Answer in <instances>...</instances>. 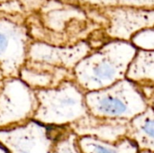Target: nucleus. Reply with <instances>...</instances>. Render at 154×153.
Listing matches in <instances>:
<instances>
[{"mask_svg": "<svg viewBox=\"0 0 154 153\" xmlns=\"http://www.w3.org/2000/svg\"><path fill=\"white\" fill-rule=\"evenodd\" d=\"M137 50L131 41L110 40L77 64L74 81L85 93L109 87L125 78Z\"/></svg>", "mask_w": 154, "mask_h": 153, "instance_id": "f257e3e1", "label": "nucleus"}, {"mask_svg": "<svg viewBox=\"0 0 154 153\" xmlns=\"http://www.w3.org/2000/svg\"><path fill=\"white\" fill-rule=\"evenodd\" d=\"M38 108L34 121L51 127H69L88 115L86 93L74 79L48 89L35 90Z\"/></svg>", "mask_w": 154, "mask_h": 153, "instance_id": "f03ea898", "label": "nucleus"}, {"mask_svg": "<svg viewBox=\"0 0 154 153\" xmlns=\"http://www.w3.org/2000/svg\"><path fill=\"white\" fill-rule=\"evenodd\" d=\"M85 100L89 115L110 119L131 121L149 107L139 87L126 78L109 87L86 93Z\"/></svg>", "mask_w": 154, "mask_h": 153, "instance_id": "7ed1b4c3", "label": "nucleus"}, {"mask_svg": "<svg viewBox=\"0 0 154 153\" xmlns=\"http://www.w3.org/2000/svg\"><path fill=\"white\" fill-rule=\"evenodd\" d=\"M38 108L35 90L19 78H5L0 83V130L10 129L33 119Z\"/></svg>", "mask_w": 154, "mask_h": 153, "instance_id": "20e7f679", "label": "nucleus"}, {"mask_svg": "<svg viewBox=\"0 0 154 153\" xmlns=\"http://www.w3.org/2000/svg\"><path fill=\"white\" fill-rule=\"evenodd\" d=\"M65 127H51L34 120L0 130V144L7 153H52L56 140Z\"/></svg>", "mask_w": 154, "mask_h": 153, "instance_id": "39448f33", "label": "nucleus"}, {"mask_svg": "<svg viewBox=\"0 0 154 153\" xmlns=\"http://www.w3.org/2000/svg\"><path fill=\"white\" fill-rule=\"evenodd\" d=\"M93 9L102 18L105 36L110 40L131 41L137 32L154 27V9L123 6Z\"/></svg>", "mask_w": 154, "mask_h": 153, "instance_id": "423d86ee", "label": "nucleus"}, {"mask_svg": "<svg viewBox=\"0 0 154 153\" xmlns=\"http://www.w3.org/2000/svg\"><path fill=\"white\" fill-rule=\"evenodd\" d=\"M27 31L22 25L0 19V77L18 78L27 61L30 47Z\"/></svg>", "mask_w": 154, "mask_h": 153, "instance_id": "0eeeda50", "label": "nucleus"}, {"mask_svg": "<svg viewBox=\"0 0 154 153\" xmlns=\"http://www.w3.org/2000/svg\"><path fill=\"white\" fill-rule=\"evenodd\" d=\"M93 51L87 41H79L69 47H54L43 42L31 43L27 60L73 71L77 64Z\"/></svg>", "mask_w": 154, "mask_h": 153, "instance_id": "6e6552de", "label": "nucleus"}, {"mask_svg": "<svg viewBox=\"0 0 154 153\" xmlns=\"http://www.w3.org/2000/svg\"><path fill=\"white\" fill-rule=\"evenodd\" d=\"M129 121L110 119L88 115L69 128L79 137L89 136L108 142H116L126 137Z\"/></svg>", "mask_w": 154, "mask_h": 153, "instance_id": "1a4fd4ad", "label": "nucleus"}, {"mask_svg": "<svg viewBox=\"0 0 154 153\" xmlns=\"http://www.w3.org/2000/svg\"><path fill=\"white\" fill-rule=\"evenodd\" d=\"M18 78L33 90L55 87L65 80L74 79L73 71L28 60L20 69Z\"/></svg>", "mask_w": 154, "mask_h": 153, "instance_id": "9d476101", "label": "nucleus"}, {"mask_svg": "<svg viewBox=\"0 0 154 153\" xmlns=\"http://www.w3.org/2000/svg\"><path fill=\"white\" fill-rule=\"evenodd\" d=\"M126 137L133 141L139 151L154 152V109L149 106L143 113L129 121Z\"/></svg>", "mask_w": 154, "mask_h": 153, "instance_id": "9b49d317", "label": "nucleus"}, {"mask_svg": "<svg viewBox=\"0 0 154 153\" xmlns=\"http://www.w3.org/2000/svg\"><path fill=\"white\" fill-rule=\"evenodd\" d=\"M125 78L142 89H154V50H138Z\"/></svg>", "mask_w": 154, "mask_h": 153, "instance_id": "f8f14e48", "label": "nucleus"}, {"mask_svg": "<svg viewBox=\"0 0 154 153\" xmlns=\"http://www.w3.org/2000/svg\"><path fill=\"white\" fill-rule=\"evenodd\" d=\"M82 153H139L136 144L127 137L116 142H108L94 137L82 136L78 139Z\"/></svg>", "mask_w": 154, "mask_h": 153, "instance_id": "ddd939ff", "label": "nucleus"}, {"mask_svg": "<svg viewBox=\"0 0 154 153\" xmlns=\"http://www.w3.org/2000/svg\"><path fill=\"white\" fill-rule=\"evenodd\" d=\"M81 4L91 8L123 6L154 9V0H83Z\"/></svg>", "mask_w": 154, "mask_h": 153, "instance_id": "4468645a", "label": "nucleus"}, {"mask_svg": "<svg viewBox=\"0 0 154 153\" xmlns=\"http://www.w3.org/2000/svg\"><path fill=\"white\" fill-rule=\"evenodd\" d=\"M79 136L69 127H65L55 142L52 153H82L78 143Z\"/></svg>", "mask_w": 154, "mask_h": 153, "instance_id": "2eb2a0df", "label": "nucleus"}, {"mask_svg": "<svg viewBox=\"0 0 154 153\" xmlns=\"http://www.w3.org/2000/svg\"><path fill=\"white\" fill-rule=\"evenodd\" d=\"M131 42L138 50H154V27L137 32L133 36Z\"/></svg>", "mask_w": 154, "mask_h": 153, "instance_id": "dca6fc26", "label": "nucleus"}, {"mask_svg": "<svg viewBox=\"0 0 154 153\" xmlns=\"http://www.w3.org/2000/svg\"><path fill=\"white\" fill-rule=\"evenodd\" d=\"M140 89L143 92L144 97L146 98L149 106L154 109V89H142V88Z\"/></svg>", "mask_w": 154, "mask_h": 153, "instance_id": "f3484780", "label": "nucleus"}, {"mask_svg": "<svg viewBox=\"0 0 154 153\" xmlns=\"http://www.w3.org/2000/svg\"><path fill=\"white\" fill-rule=\"evenodd\" d=\"M0 153H7V151L3 148V146L0 144Z\"/></svg>", "mask_w": 154, "mask_h": 153, "instance_id": "a211bd4d", "label": "nucleus"}, {"mask_svg": "<svg viewBox=\"0 0 154 153\" xmlns=\"http://www.w3.org/2000/svg\"><path fill=\"white\" fill-rule=\"evenodd\" d=\"M139 153H154L153 151H140Z\"/></svg>", "mask_w": 154, "mask_h": 153, "instance_id": "6ab92c4d", "label": "nucleus"}, {"mask_svg": "<svg viewBox=\"0 0 154 153\" xmlns=\"http://www.w3.org/2000/svg\"><path fill=\"white\" fill-rule=\"evenodd\" d=\"M71 1H74V2H79V3H81L83 0H71Z\"/></svg>", "mask_w": 154, "mask_h": 153, "instance_id": "aec40b11", "label": "nucleus"}]
</instances>
